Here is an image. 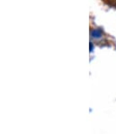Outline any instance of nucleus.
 I'll list each match as a JSON object with an SVG mask.
<instances>
[]
</instances>
